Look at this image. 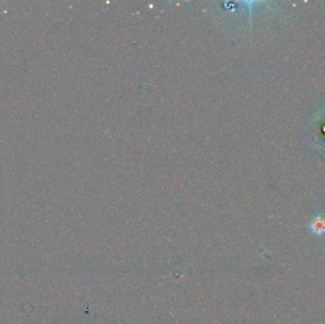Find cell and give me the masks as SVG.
Listing matches in <instances>:
<instances>
[{"label":"cell","instance_id":"cell-1","mask_svg":"<svg viewBox=\"0 0 325 324\" xmlns=\"http://www.w3.org/2000/svg\"><path fill=\"white\" fill-rule=\"evenodd\" d=\"M309 229L311 232L318 236H322L325 234V217L318 215L311 220L309 224Z\"/></svg>","mask_w":325,"mask_h":324}]
</instances>
